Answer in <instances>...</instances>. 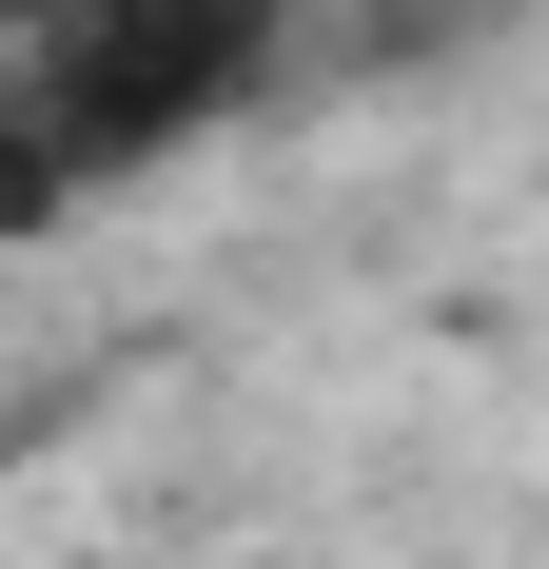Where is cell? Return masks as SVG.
Segmentation results:
<instances>
[{
    "mask_svg": "<svg viewBox=\"0 0 549 569\" xmlns=\"http://www.w3.org/2000/svg\"><path fill=\"white\" fill-rule=\"evenodd\" d=\"M274 99H295V0H59V20H20V118L59 138L79 197L197 158Z\"/></svg>",
    "mask_w": 549,
    "mask_h": 569,
    "instance_id": "obj_1",
    "label": "cell"
},
{
    "mask_svg": "<svg viewBox=\"0 0 549 569\" xmlns=\"http://www.w3.org/2000/svg\"><path fill=\"white\" fill-rule=\"evenodd\" d=\"M510 40V0H295V99H373V79H451Z\"/></svg>",
    "mask_w": 549,
    "mask_h": 569,
    "instance_id": "obj_2",
    "label": "cell"
},
{
    "mask_svg": "<svg viewBox=\"0 0 549 569\" xmlns=\"http://www.w3.org/2000/svg\"><path fill=\"white\" fill-rule=\"evenodd\" d=\"M20 20H59V0H20Z\"/></svg>",
    "mask_w": 549,
    "mask_h": 569,
    "instance_id": "obj_3",
    "label": "cell"
},
{
    "mask_svg": "<svg viewBox=\"0 0 549 569\" xmlns=\"http://www.w3.org/2000/svg\"><path fill=\"white\" fill-rule=\"evenodd\" d=\"M0 452H20V432H0Z\"/></svg>",
    "mask_w": 549,
    "mask_h": 569,
    "instance_id": "obj_4",
    "label": "cell"
}]
</instances>
